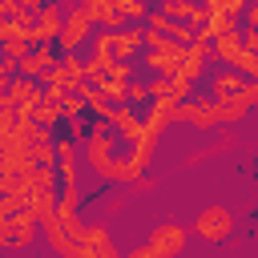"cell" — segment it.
<instances>
[{"mask_svg": "<svg viewBox=\"0 0 258 258\" xmlns=\"http://www.w3.org/2000/svg\"><path fill=\"white\" fill-rule=\"evenodd\" d=\"M234 234V214L226 210V206H202L198 210V218H194V238H202V242H226Z\"/></svg>", "mask_w": 258, "mask_h": 258, "instance_id": "1", "label": "cell"}, {"mask_svg": "<svg viewBox=\"0 0 258 258\" xmlns=\"http://www.w3.org/2000/svg\"><path fill=\"white\" fill-rule=\"evenodd\" d=\"M113 149H117V133L109 129V121H97V125H93V133L85 137V153H81V161H85V165L97 173V169H101L109 157H117Z\"/></svg>", "mask_w": 258, "mask_h": 258, "instance_id": "2", "label": "cell"}, {"mask_svg": "<svg viewBox=\"0 0 258 258\" xmlns=\"http://www.w3.org/2000/svg\"><path fill=\"white\" fill-rule=\"evenodd\" d=\"M89 32H93V20H89V12L77 4V8H64V28H60V36H56V48L60 52H77L85 40H89Z\"/></svg>", "mask_w": 258, "mask_h": 258, "instance_id": "3", "label": "cell"}, {"mask_svg": "<svg viewBox=\"0 0 258 258\" xmlns=\"http://www.w3.org/2000/svg\"><path fill=\"white\" fill-rule=\"evenodd\" d=\"M85 81H89V73H85V60H81L77 52H60V60H56V64L48 69V77H44V89H48V85H60V89L77 93Z\"/></svg>", "mask_w": 258, "mask_h": 258, "instance_id": "4", "label": "cell"}, {"mask_svg": "<svg viewBox=\"0 0 258 258\" xmlns=\"http://www.w3.org/2000/svg\"><path fill=\"white\" fill-rule=\"evenodd\" d=\"M177 121L194 125V129H222V105L214 97H202V101H181L177 105Z\"/></svg>", "mask_w": 258, "mask_h": 258, "instance_id": "5", "label": "cell"}, {"mask_svg": "<svg viewBox=\"0 0 258 258\" xmlns=\"http://www.w3.org/2000/svg\"><path fill=\"white\" fill-rule=\"evenodd\" d=\"M157 258H177L181 250H185V226H177V222H157L153 230H149V242H145Z\"/></svg>", "mask_w": 258, "mask_h": 258, "instance_id": "6", "label": "cell"}, {"mask_svg": "<svg viewBox=\"0 0 258 258\" xmlns=\"http://www.w3.org/2000/svg\"><path fill=\"white\" fill-rule=\"evenodd\" d=\"M77 258H117V246H113V234L105 222H93L81 230V254Z\"/></svg>", "mask_w": 258, "mask_h": 258, "instance_id": "7", "label": "cell"}, {"mask_svg": "<svg viewBox=\"0 0 258 258\" xmlns=\"http://www.w3.org/2000/svg\"><path fill=\"white\" fill-rule=\"evenodd\" d=\"M181 56H185V44L165 40V44H157V48H145L141 60H145V69H153V73H161V77H177Z\"/></svg>", "mask_w": 258, "mask_h": 258, "instance_id": "8", "label": "cell"}, {"mask_svg": "<svg viewBox=\"0 0 258 258\" xmlns=\"http://www.w3.org/2000/svg\"><path fill=\"white\" fill-rule=\"evenodd\" d=\"M109 125H113L117 141H125V145H137V141L145 137V117H137L129 105H113V117H109Z\"/></svg>", "mask_w": 258, "mask_h": 258, "instance_id": "9", "label": "cell"}, {"mask_svg": "<svg viewBox=\"0 0 258 258\" xmlns=\"http://www.w3.org/2000/svg\"><path fill=\"white\" fill-rule=\"evenodd\" d=\"M60 60V52H56V44H36L16 69H20V77H32V81H44L48 77V69Z\"/></svg>", "mask_w": 258, "mask_h": 258, "instance_id": "10", "label": "cell"}, {"mask_svg": "<svg viewBox=\"0 0 258 258\" xmlns=\"http://www.w3.org/2000/svg\"><path fill=\"white\" fill-rule=\"evenodd\" d=\"M60 28H64V8L52 0V4H44L40 12H36V44H56V36H60Z\"/></svg>", "mask_w": 258, "mask_h": 258, "instance_id": "11", "label": "cell"}, {"mask_svg": "<svg viewBox=\"0 0 258 258\" xmlns=\"http://www.w3.org/2000/svg\"><path fill=\"white\" fill-rule=\"evenodd\" d=\"M77 169H81L77 141H73V137H56V173H60V185H81Z\"/></svg>", "mask_w": 258, "mask_h": 258, "instance_id": "12", "label": "cell"}, {"mask_svg": "<svg viewBox=\"0 0 258 258\" xmlns=\"http://www.w3.org/2000/svg\"><path fill=\"white\" fill-rule=\"evenodd\" d=\"M145 48V24H125V28H117L113 32V52H117V60H129L133 64V56Z\"/></svg>", "mask_w": 258, "mask_h": 258, "instance_id": "13", "label": "cell"}, {"mask_svg": "<svg viewBox=\"0 0 258 258\" xmlns=\"http://www.w3.org/2000/svg\"><path fill=\"white\" fill-rule=\"evenodd\" d=\"M8 97H12V105L36 109V105L44 101V81H32V77H12V81H8Z\"/></svg>", "mask_w": 258, "mask_h": 258, "instance_id": "14", "label": "cell"}, {"mask_svg": "<svg viewBox=\"0 0 258 258\" xmlns=\"http://www.w3.org/2000/svg\"><path fill=\"white\" fill-rule=\"evenodd\" d=\"M177 121V101H153L149 105V113H145V137H161L169 125Z\"/></svg>", "mask_w": 258, "mask_h": 258, "instance_id": "15", "label": "cell"}, {"mask_svg": "<svg viewBox=\"0 0 258 258\" xmlns=\"http://www.w3.org/2000/svg\"><path fill=\"white\" fill-rule=\"evenodd\" d=\"M206 52H210V40H206V36H198V40L185 48V56H181L177 77H181V81H198V77L206 73Z\"/></svg>", "mask_w": 258, "mask_h": 258, "instance_id": "16", "label": "cell"}, {"mask_svg": "<svg viewBox=\"0 0 258 258\" xmlns=\"http://www.w3.org/2000/svg\"><path fill=\"white\" fill-rule=\"evenodd\" d=\"M210 89H214V101H230V97H238L246 89V77L238 69H222V73H214Z\"/></svg>", "mask_w": 258, "mask_h": 258, "instance_id": "17", "label": "cell"}, {"mask_svg": "<svg viewBox=\"0 0 258 258\" xmlns=\"http://www.w3.org/2000/svg\"><path fill=\"white\" fill-rule=\"evenodd\" d=\"M234 32H238V16H226V12H210L206 24H202L206 40H222V36H234Z\"/></svg>", "mask_w": 258, "mask_h": 258, "instance_id": "18", "label": "cell"}, {"mask_svg": "<svg viewBox=\"0 0 258 258\" xmlns=\"http://www.w3.org/2000/svg\"><path fill=\"white\" fill-rule=\"evenodd\" d=\"M36 230H40V222L24 210V214H16L12 218V246L16 250H24V246H32V238H36Z\"/></svg>", "mask_w": 258, "mask_h": 258, "instance_id": "19", "label": "cell"}, {"mask_svg": "<svg viewBox=\"0 0 258 258\" xmlns=\"http://www.w3.org/2000/svg\"><path fill=\"white\" fill-rule=\"evenodd\" d=\"M210 52L222 60V64H234L238 56H242V36L234 32V36H222V40H210Z\"/></svg>", "mask_w": 258, "mask_h": 258, "instance_id": "20", "label": "cell"}, {"mask_svg": "<svg viewBox=\"0 0 258 258\" xmlns=\"http://www.w3.org/2000/svg\"><path fill=\"white\" fill-rule=\"evenodd\" d=\"M173 28H177V20H169L161 8H149V16H145V32H157V36L173 40Z\"/></svg>", "mask_w": 258, "mask_h": 258, "instance_id": "21", "label": "cell"}, {"mask_svg": "<svg viewBox=\"0 0 258 258\" xmlns=\"http://www.w3.org/2000/svg\"><path fill=\"white\" fill-rule=\"evenodd\" d=\"M222 105V125H238L246 113H250V105H246V97L238 93V97H230V101H218Z\"/></svg>", "mask_w": 258, "mask_h": 258, "instance_id": "22", "label": "cell"}, {"mask_svg": "<svg viewBox=\"0 0 258 258\" xmlns=\"http://www.w3.org/2000/svg\"><path fill=\"white\" fill-rule=\"evenodd\" d=\"M32 48H36V44H32V40H28L24 32H16V36H12V40H8V44H4L0 52H4V56H8L12 64H20V60H24V56H28Z\"/></svg>", "mask_w": 258, "mask_h": 258, "instance_id": "23", "label": "cell"}, {"mask_svg": "<svg viewBox=\"0 0 258 258\" xmlns=\"http://www.w3.org/2000/svg\"><path fill=\"white\" fill-rule=\"evenodd\" d=\"M32 121H40L44 129H52V125H60V121H64V113H60V105H56V101H40V105H36V113H32Z\"/></svg>", "mask_w": 258, "mask_h": 258, "instance_id": "24", "label": "cell"}, {"mask_svg": "<svg viewBox=\"0 0 258 258\" xmlns=\"http://www.w3.org/2000/svg\"><path fill=\"white\" fill-rule=\"evenodd\" d=\"M28 161L32 165H56V141H40L28 149Z\"/></svg>", "mask_w": 258, "mask_h": 258, "instance_id": "25", "label": "cell"}, {"mask_svg": "<svg viewBox=\"0 0 258 258\" xmlns=\"http://www.w3.org/2000/svg\"><path fill=\"white\" fill-rule=\"evenodd\" d=\"M56 105H60V113H64V121H77V117L85 113V97H81V93H64V97H60Z\"/></svg>", "mask_w": 258, "mask_h": 258, "instance_id": "26", "label": "cell"}, {"mask_svg": "<svg viewBox=\"0 0 258 258\" xmlns=\"http://www.w3.org/2000/svg\"><path fill=\"white\" fill-rule=\"evenodd\" d=\"M137 101H149V85L145 81H129L125 85V101L121 105H137Z\"/></svg>", "mask_w": 258, "mask_h": 258, "instance_id": "27", "label": "cell"}, {"mask_svg": "<svg viewBox=\"0 0 258 258\" xmlns=\"http://www.w3.org/2000/svg\"><path fill=\"white\" fill-rule=\"evenodd\" d=\"M121 12H125V20H137V24H145V16H149V4H145V0H125V4H121Z\"/></svg>", "mask_w": 258, "mask_h": 258, "instance_id": "28", "label": "cell"}, {"mask_svg": "<svg viewBox=\"0 0 258 258\" xmlns=\"http://www.w3.org/2000/svg\"><path fill=\"white\" fill-rule=\"evenodd\" d=\"M238 36H242V48H246V52H258V28L246 24V28H238Z\"/></svg>", "mask_w": 258, "mask_h": 258, "instance_id": "29", "label": "cell"}, {"mask_svg": "<svg viewBox=\"0 0 258 258\" xmlns=\"http://www.w3.org/2000/svg\"><path fill=\"white\" fill-rule=\"evenodd\" d=\"M16 32H20V28H16V20H12V16H4V20H0V48H4Z\"/></svg>", "mask_w": 258, "mask_h": 258, "instance_id": "30", "label": "cell"}, {"mask_svg": "<svg viewBox=\"0 0 258 258\" xmlns=\"http://www.w3.org/2000/svg\"><path fill=\"white\" fill-rule=\"evenodd\" d=\"M242 97H246V105H250V109H258V81H246Z\"/></svg>", "mask_w": 258, "mask_h": 258, "instance_id": "31", "label": "cell"}, {"mask_svg": "<svg viewBox=\"0 0 258 258\" xmlns=\"http://www.w3.org/2000/svg\"><path fill=\"white\" fill-rule=\"evenodd\" d=\"M242 20H246L250 28H258V0H250V4H246V12H242Z\"/></svg>", "mask_w": 258, "mask_h": 258, "instance_id": "32", "label": "cell"}, {"mask_svg": "<svg viewBox=\"0 0 258 258\" xmlns=\"http://www.w3.org/2000/svg\"><path fill=\"white\" fill-rule=\"evenodd\" d=\"M8 81H12V77H8ZM8 81H0V109H16L12 97H8Z\"/></svg>", "mask_w": 258, "mask_h": 258, "instance_id": "33", "label": "cell"}, {"mask_svg": "<svg viewBox=\"0 0 258 258\" xmlns=\"http://www.w3.org/2000/svg\"><path fill=\"white\" fill-rule=\"evenodd\" d=\"M0 246H12V222H0Z\"/></svg>", "mask_w": 258, "mask_h": 258, "instance_id": "34", "label": "cell"}, {"mask_svg": "<svg viewBox=\"0 0 258 258\" xmlns=\"http://www.w3.org/2000/svg\"><path fill=\"white\" fill-rule=\"evenodd\" d=\"M129 258H157V254H153L149 246H133V250H129Z\"/></svg>", "mask_w": 258, "mask_h": 258, "instance_id": "35", "label": "cell"}, {"mask_svg": "<svg viewBox=\"0 0 258 258\" xmlns=\"http://www.w3.org/2000/svg\"><path fill=\"white\" fill-rule=\"evenodd\" d=\"M8 137H12V133H4V129H0V153H4V145H8Z\"/></svg>", "mask_w": 258, "mask_h": 258, "instance_id": "36", "label": "cell"}, {"mask_svg": "<svg viewBox=\"0 0 258 258\" xmlns=\"http://www.w3.org/2000/svg\"><path fill=\"white\" fill-rule=\"evenodd\" d=\"M173 4H189V0H161V8H173Z\"/></svg>", "mask_w": 258, "mask_h": 258, "instance_id": "37", "label": "cell"}]
</instances>
